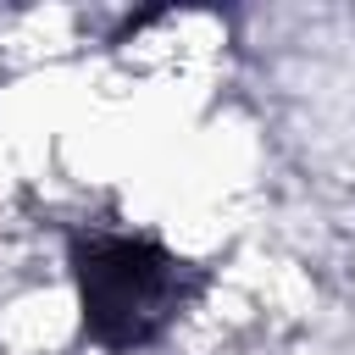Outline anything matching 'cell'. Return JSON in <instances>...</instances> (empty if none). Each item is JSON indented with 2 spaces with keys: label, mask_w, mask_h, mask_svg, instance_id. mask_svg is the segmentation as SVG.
I'll list each match as a JSON object with an SVG mask.
<instances>
[{
  "label": "cell",
  "mask_w": 355,
  "mask_h": 355,
  "mask_svg": "<svg viewBox=\"0 0 355 355\" xmlns=\"http://www.w3.org/2000/svg\"><path fill=\"white\" fill-rule=\"evenodd\" d=\"M72 277H78L83 333L111 355L155 344L200 288V272L189 261L161 250L155 239H128V233L78 239Z\"/></svg>",
  "instance_id": "cell-1"
}]
</instances>
